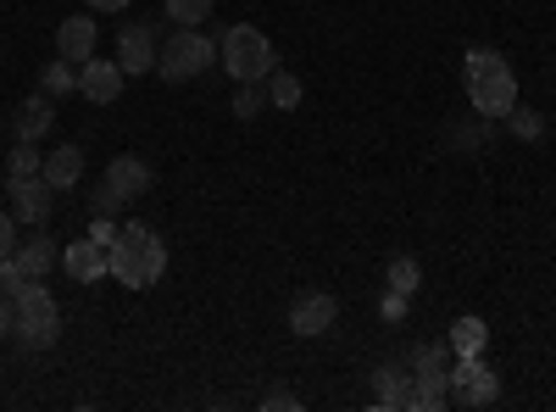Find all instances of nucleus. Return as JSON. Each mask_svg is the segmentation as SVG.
<instances>
[{
    "label": "nucleus",
    "instance_id": "nucleus-32",
    "mask_svg": "<svg viewBox=\"0 0 556 412\" xmlns=\"http://www.w3.org/2000/svg\"><path fill=\"white\" fill-rule=\"evenodd\" d=\"M262 407H267V412H278V407L295 412V407H301V396H295V390H267V396H262Z\"/></svg>",
    "mask_w": 556,
    "mask_h": 412
},
{
    "label": "nucleus",
    "instance_id": "nucleus-31",
    "mask_svg": "<svg viewBox=\"0 0 556 412\" xmlns=\"http://www.w3.org/2000/svg\"><path fill=\"white\" fill-rule=\"evenodd\" d=\"M89 240H96V246H106V251H112V240H117V223L96 212V223H89Z\"/></svg>",
    "mask_w": 556,
    "mask_h": 412
},
{
    "label": "nucleus",
    "instance_id": "nucleus-6",
    "mask_svg": "<svg viewBox=\"0 0 556 412\" xmlns=\"http://www.w3.org/2000/svg\"><path fill=\"white\" fill-rule=\"evenodd\" d=\"M212 62H217V45H212L201 28H178V34L162 45L156 73H162L167 84H184V78H201Z\"/></svg>",
    "mask_w": 556,
    "mask_h": 412
},
{
    "label": "nucleus",
    "instance_id": "nucleus-9",
    "mask_svg": "<svg viewBox=\"0 0 556 412\" xmlns=\"http://www.w3.org/2000/svg\"><path fill=\"white\" fill-rule=\"evenodd\" d=\"M334 317H340V301H334L329 290H306V296H295V307H290V329H295L301 340H317V335L334 329Z\"/></svg>",
    "mask_w": 556,
    "mask_h": 412
},
{
    "label": "nucleus",
    "instance_id": "nucleus-24",
    "mask_svg": "<svg viewBox=\"0 0 556 412\" xmlns=\"http://www.w3.org/2000/svg\"><path fill=\"white\" fill-rule=\"evenodd\" d=\"M212 7H217V0H167V17H173L178 28H201V23L212 17Z\"/></svg>",
    "mask_w": 556,
    "mask_h": 412
},
{
    "label": "nucleus",
    "instance_id": "nucleus-4",
    "mask_svg": "<svg viewBox=\"0 0 556 412\" xmlns=\"http://www.w3.org/2000/svg\"><path fill=\"white\" fill-rule=\"evenodd\" d=\"M56 335H62V307H56V296L45 290L39 279H28V285L17 290V324H12V340L28 346V351H45V346H56Z\"/></svg>",
    "mask_w": 556,
    "mask_h": 412
},
{
    "label": "nucleus",
    "instance_id": "nucleus-20",
    "mask_svg": "<svg viewBox=\"0 0 556 412\" xmlns=\"http://www.w3.org/2000/svg\"><path fill=\"white\" fill-rule=\"evenodd\" d=\"M45 178H51L56 190H73L84 178V151L78 146H56L51 157H45Z\"/></svg>",
    "mask_w": 556,
    "mask_h": 412
},
{
    "label": "nucleus",
    "instance_id": "nucleus-10",
    "mask_svg": "<svg viewBox=\"0 0 556 412\" xmlns=\"http://www.w3.org/2000/svg\"><path fill=\"white\" fill-rule=\"evenodd\" d=\"M156 57H162L156 28H146V23H123V34H117V67H123V73H151Z\"/></svg>",
    "mask_w": 556,
    "mask_h": 412
},
{
    "label": "nucleus",
    "instance_id": "nucleus-7",
    "mask_svg": "<svg viewBox=\"0 0 556 412\" xmlns=\"http://www.w3.org/2000/svg\"><path fill=\"white\" fill-rule=\"evenodd\" d=\"M451 401L456 407H490V401H501V374L484 362V351L451 362Z\"/></svg>",
    "mask_w": 556,
    "mask_h": 412
},
{
    "label": "nucleus",
    "instance_id": "nucleus-8",
    "mask_svg": "<svg viewBox=\"0 0 556 412\" xmlns=\"http://www.w3.org/2000/svg\"><path fill=\"white\" fill-rule=\"evenodd\" d=\"M374 407H379V412H424L406 357H401V362H379V369H374Z\"/></svg>",
    "mask_w": 556,
    "mask_h": 412
},
{
    "label": "nucleus",
    "instance_id": "nucleus-26",
    "mask_svg": "<svg viewBox=\"0 0 556 412\" xmlns=\"http://www.w3.org/2000/svg\"><path fill=\"white\" fill-rule=\"evenodd\" d=\"M34 173H45V157H39L28 140H17V151H12V162H7V178H34Z\"/></svg>",
    "mask_w": 556,
    "mask_h": 412
},
{
    "label": "nucleus",
    "instance_id": "nucleus-5",
    "mask_svg": "<svg viewBox=\"0 0 556 412\" xmlns=\"http://www.w3.org/2000/svg\"><path fill=\"white\" fill-rule=\"evenodd\" d=\"M406 369L417 379V401H424V412H440L451 407V346L445 340H424L406 351Z\"/></svg>",
    "mask_w": 556,
    "mask_h": 412
},
{
    "label": "nucleus",
    "instance_id": "nucleus-27",
    "mask_svg": "<svg viewBox=\"0 0 556 412\" xmlns=\"http://www.w3.org/2000/svg\"><path fill=\"white\" fill-rule=\"evenodd\" d=\"M262 107H267V89H262V84H240V96H235V117H245V123H251Z\"/></svg>",
    "mask_w": 556,
    "mask_h": 412
},
{
    "label": "nucleus",
    "instance_id": "nucleus-17",
    "mask_svg": "<svg viewBox=\"0 0 556 412\" xmlns=\"http://www.w3.org/2000/svg\"><path fill=\"white\" fill-rule=\"evenodd\" d=\"M445 146H451L456 157H479V151H490V146H495V117H479V123H451V128H445Z\"/></svg>",
    "mask_w": 556,
    "mask_h": 412
},
{
    "label": "nucleus",
    "instance_id": "nucleus-16",
    "mask_svg": "<svg viewBox=\"0 0 556 412\" xmlns=\"http://www.w3.org/2000/svg\"><path fill=\"white\" fill-rule=\"evenodd\" d=\"M151 162H139V157H112L106 162V185L123 196V201H134V196H146L151 190Z\"/></svg>",
    "mask_w": 556,
    "mask_h": 412
},
{
    "label": "nucleus",
    "instance_id": "nucleus-2",
    "mask_svg": "<svg viewBox=\"0 0 556 412\" xmlns=\"http://www.w3.org/2000/svg\"><path fill=\"white\" fill-rule=\"evenodd\" d=\"M162 273H167V246H162L156 228H146V223L117 228V240H112V279L128 285V290H151Z\"/></svg>",
    "mask_w": 556,
    "mask_h": 412
},
{
    "label": "nucleus",
    "instance_id": "nucleus-3",
    "mask_svg": "<svg viewBox=\"0 0 556 412\" xmlns=\"http://www.w3.org/2000/svg\"><path fill=\"white\" fill-rule=\"evenodd\" d=\"M217 62L228 67V78H235V84H267V73L278 67L273 39L256 23H235V28H228L217 39Z\"/></svg>",
    "mask_w": 556,
    "mask_h": 412
},
{
    "label": "nucleus",
    "instance_id": "nucleus-34",
    "mask_svg": "<svg viewBox=\"0 0 556 412\" xmlns=\"http://www.w3.org/2000/svg\"><path fill=\"white\" fill-rule=\"evenodd\" d=\"M84 7H89V12H128L134 0H84Z\"/></svg>",
    "mask_w": 556,
    "mask_h": 412
},
{
    "label": "nucleus",
    "instance_id": "nucleus-11",
    "mask_svg": "<svg viewBox=\"0 0 556 412\" xmlns=\"http://www.w3.org/2000/svg\"><path fill=\"white\" fill-rule=\"evenodd\" d=\"M123 67L117 62H101V57H89L84 67H78V96L89 101V107H112L117 96H123Z\"/></svg>",
    "mask_w": 556,
    "mask_h": 412
},
{
    "label": "nucleus",
    "instance_id": "nucleus-1",
    "mask_svg": "<svg viewBox=\"0 0 556 412\" xmlns=\"http://www.w3.org/2000/svg\"><path fill=\"white\" fill-rule=\"evenodd\" d=\"M462 89H468V107L479 117H506L518 107V73L506 67L501 51H490V45H473L468 62H462Z\"/></svg>",
    "mask_w": 556,
    "mask_h": 412
},
{
    "label": "nucleus",
    "instance_id": "nucleus-19",
    "mask_svg": "<svg viewBox=\"0 0 556 412\" xmlns=\"http://www.w3.org/2000/svg\"><path fill=\"white\" fill-rule=\"evenodd\" d=\"M445 346H451V357H479L484 346H490V329H484V317H456L451 324V335H445Z\"/></svg>",
    "mask_w": 556,
    "mask_h": 412
},
{
    "label": "nucleus",
    "instance_id": "nucleus-13",
    "mask_svg": "<svg viewBox=\"0 0 556 412\" xmlns=\"http://www.w3.org/2000/svg\"><path fill=\"white\" fill-rule=\"evenodd\" d=\"M51 128H56V96H45V89H39V96H28L12 112V134H17V140H28V146H39Z\"/></svg>",
    "mask_w": 556,
    "mask_h": 412
},
{
    "label": "nucleus",
    "instance_id": "nucleus-12",
    "mask_svg": "<svg viewBox=\"0 0 556 412\" xmlns=\"http://www.w3.org/2000/svg\"><path fill=\"white\" fill-rule=\"evenodd\" d=\"M51 201H56V185L45 173L12 178V212H17V223H45V217H51Z\"/></svg>",
    "mask_w": 556,
    "mask_h": 412
},
{
    "label": "nucleus",
    "instance_id": "nucleus-30",
    "mask_svg": "<svg viewBox=\"0 0 556 412\" xmlns=\"http://www.w3.org/2000/svg\"><path fill=\"white\" fill-rule=\"evenodd\" d=\"M17 251V212H0V262Z\"/></svg>",
    "mask_w": 556,
    "mask_h": 412
},
{
    "label": "nucleus",
    "instance_id": "nucleus-14",
    "mask_svg": "<svg viewBox=\"0 0 556 412\" xmlns=\"http://www.w3.org/2000/svg\"><path fill=\"white\" fill-rule=\"evenodd\" d=\"M62 267H67V279H78V285H101V273H112V251L96 246V240H73L62 251Z\"/></svg>",
    "mask_w": 556,
    "mask_h": 412
},
{
    "label": "nucleus",
    "instance_id": "nucleus-29",
    "mask_svg": "<svg viewBox=\"0 0 556 412\" xmlns=\"http://www.w3.org/2000/svg\"><path fill=\"white\" fill-rule=\"evenodd\" d=\"M406 301H412V296H401V290H384V301H379V317H384V324H401V317H406Z\"/></svg>",
    "mask_w": 556,
    "mask_h": 412
},
{
    "label": "nucleus",
    "instance_id": "nucleus-22",
    "mask_svg": "<svg viewBox=\"0 0 556 412\" xmlns=\"http://www.w3.org/2000/svg\"><path fill=\"white\" fill-rule=\"evenodd\" d=\"M384 285H390V290H401V296H417V285H424V267H417V257H390Z\"/></svg>",
    "mask_w": 556,
    "mask_h": 412
},
{
    "label": "nucleus",
    "instance_id": "nucleus-28",
    "mask_svg": "<svg viewBox=\"0 0 556 412\" xmlns=\"http://www.w3.org/2000/svg\"><path fill=\"white\" fill-rule=\"evenodd\" d=\"M89 207H96L101 217H117V212H123L128 201H123V196H117V190L106 185V178H101V190H96V196H89Z\"/></svg>",
    "mask_w": 556,
    "mask_h": 412
},
{
    "label": "nucleus",
    "instance_id": "nucleus-25",
    "mask_svg": "<svg viewBox=\"0 0 556 412\" xmlns=\"http://www.w3.org/2000/svg\"><path fill=\"white\" fill-rule=\"evenodd\" d=\"M501 123L513 128V140H540V134H545V117H540V112H529V107H513Z\"/></svg>",
    "mask_w": 556,
    "mask_h": 412
},
{
    "label": "nucleus",
    "instance_id": "nucleus-18",
    "mask_svg": "<svg viewBox=\"0 0 556 412\" xmlns=\"http://www.w3.org/2000/svg\"><path fill=\"white\" fill-rule=\"evenodd\" d=\"M12 262H17L23 279H45V273L56 267V246L45 240V235H34V240H23V246L12 251Z\"/></svg>",
    "mask_w": 556,
    "mask_h": 412
},
{
    "label": "nucleus",
    "instance_id": "nucleus-33",
    "mask_svg": "<svg viewBox=\"0 0 556 412\" xmlns=\"http://www.w3.org/2000/svg\"><path fill=\"white\" fill-rule=\"evenodd\" d=\"M12 324H17V301H12V296H0V340L12 335Z\"/></svg>",
    "mask_w": 556,
    "mask_h": 412
},
{
    "label": "nucleus",
    "instance_id": "nucleus-21",
    "mask_svg": "<svg viewBox=\"0 0 556 412\" xmlns=\"http://www.w3.org/2000/svg\"><path fill=\"white\" fill-rule=\"evenodd\" d=\"M301 96H306V89H301V78H295V73H285V67H273V73H267V107L295 112V107H301Z\"/></svg>",
    "mask_w": 556,
    "mask_h": 412
},
{
    "label": "nucleus",
    "instance_id": "nucleus-23",
    "mask_svg": "<svg viewBox=\"0 0 556 412\" xmlns=\"http://www.w3.org/2000/svg\"><path fill=\"white\" fill-rule=\"evenodd\" d=\"M39 89H45V96H73V89H78V73H73V62H45V73H39Z\"/></svg>",
    "mask_w": 556,
    "mask_h": 412
},
{
    "label": "nucleus",
    "instance_id": "nucleus-15",
    "mask_svg": "<svg viewBox=\"0 0 556 412\" xmlns=\"http://www.w3.org/2000/svg\"><path fill=\"white\" fill-rule=\"evenodd\" d=\"M56 57L73 62V67H84L89 57H96V17H67L56 28Z\"/></svg>",
    "mask_w": 556,
    "mask_h": 412
}]
</instances>
